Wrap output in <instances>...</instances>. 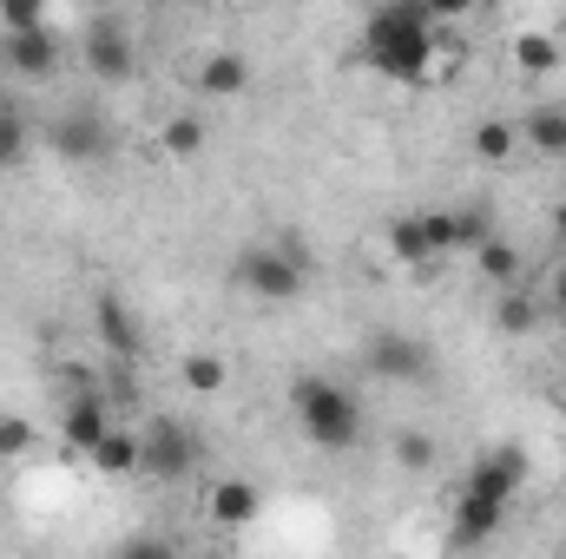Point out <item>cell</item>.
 Returning <instances> with one entry per match:
<instances>
[{
    "instance_id": "1",
    "label": "cell",
    "mask_w": 566,
    "mask_h": 559,
    "mask_svg": "<svg viewBox=\"0 0 566 559\" xmlns=\"http://www.w3.org/2000/svg\"><path fill=\"white\" fill-rule=\"evenodd\" d=\"M363 60L389 86H422L434 73V20L422 0H382L363 27Z\"/></svg>"
},
{
    "instance_id": "2",
    "label": "cell",
    "mask_w": 566,
    "mask_h": 559,
    "mask_svg": "<svg viewBox=\"0 0 566 559\" xmlns=\"http://www.w3.org/2000/svg\"><path fill=\"white\" fill-rule=\"evenodd\" d=\"M290 415L303 428V441L323 447V454H349L363 441V402L329 376H296L290 382Z\"/></svg>"
},
{
    "instance_id": "3",
    "label": "cell",
    "mask_w": 566,
    "mask_h": 559,
    "mask_svg": "<svg viewBox=\"0 0 566 559\" xmlns=\"http://www.w3.org/2000/svg\"><path fill=\"white\" fill-rule=\"evenodd\" d=\"M231 277H238L244 296L283 309V303H296L310 289V264H303V244L296 238H277V244H244L238 264H231Z\"/></svg>"
},
{
    "instance_id": "4",
    "label": "cell",
    "mask_w": 566,
    "mask_h": 559,
    "mask_svg": "<svg viewBox=\"0 0 566 559\" xmlns=\"http://www.w3.org/2000/svg\"><path fill=\"white\" fill-rule=\"evenodd\" d=\"M363 369L376 382H389V389H422L428 376H434V356H428L422 336H409V329H376L363 342Z\"/></svg>"
},
{
    "instance_id": "5",
    "label": "cell",
    "mask_w": 566,
    "mask_h": 559,
    "mask_svg": "<svg viewBox=\"0 0 566 559\" xmlns=\"http://www.w3.org/2000/svg\"><path fill=\"white\" fill-rule=\"evenodd\" d=\"M80 53H86V73L106 80V86H126L139 73V46H133V33L119 20H93L86 40H80Z\"/></svg>"
},
{
    "instance_id": "6",
    "label": "cell",
    "mask_w": 566,
    "mask_h": 559,
    "mask_svg": "<svg viewBox=\"0 0 566 559\" xmlns=\"http://www.w3.org/2000/svg\"><path fill=\"white\" fill-rule=\"evenodd\" d=\"M191 461H198L191 428H178V421H151V428H139V474H151V481H185Z\"/></svg>"
},
{
    "instance_id": "7",
    "label": "cell",
    "mask_w": 566,
    "mask_h": 559,
    "mask_svg": "<svg viewBox=\"0 0 566 559\" xmlns=\"http://www.w3.org/2000/svg\"><path fill=\"white\" fill-rule=\"evenodd\" d=\"M527 474H534L527 447H521V441H501V447H481V454H474V467H468L461 487H481V494H494V500L514 507V494L527 487Z\"/></svg>"
},
{
    "instance_id": "8",
    "label": "cell",
    "mask_w": 566,
    "mask_h": 559,
    "mask_svg": "<svg viewBox=\"0 0 566 559\" xmlns=\"http://www.w3.org/2000/svg\"><path fill=\"white\" fill-rule=\"evenodd\" d=\"M507 527V500H494V494H481V487H461L454 494V520H448V540L454 547H494V534Z\"/></svg>"
},
{
    "instance_id": "9",
    "label": "cell",
    "mask_w": 566,
    "mask_h": 559,
    "mask_svg": "<svg viewBox=\"0 0 566 559\" xmlns=\"http://www.w3.org/2000/svg\"><path fill=\"white\" fill-rule=\"evenodd\" d=\"M93 329H99V342H106L119 362H139L145 356V323H139V309H133L126 296L106 289V296L93 303Z\"/></svg>"
},
{
    "instance_id": "10",
    "label": "cell",
    "mask_w": 566,
    "mask_h": 559,
    "mask_svg": "<svg viewBox=\"0 0 566 559\" xmlns=\"http://www.w3.org/2000/svg\"><path fill=\"white\" fill-rule=\"evenodd\" d=\"M7 66H13L20 80H53V73H60V40L46 33V20L7 33Z\"/></svg>"
},
{
    "instance_id": "11",
    "label": "cell",
    "mask_w": 566,
    "mask_h": 559,
    "mask_svg": "<svg viewBox=\"0 0 566 559\" xmlns=\"http://www.w3.org/2000/svg\"><path fill=\"white\" fill-rule=\"evenodd\" d=\"M106 428H113L106 395H73L66 402V421H60V441H66V454H93L106 441Z\"/></svg>"
},
{
    "instance_id": "12",
    "label": "cell",
    "mask_w": 566,
    "mask_h": 559,
    "mask_svg": "<svg viewBox=\"0 0 566 559\" xmlns=\"http://www.w3.org/2000/svg\"><path fill=\"white\" fill-rule=\"evenodd\" d=\"M53 151L73 158V165H93V158L113 151V139H106V126H99L93 113H66V119L53 126Z\"/></svg>"
},
{
    "instance_id": "13",
    "label": "cell",
    "mask_w": 566,
    "mask_h": 559,
    "mask_svg": "<svg viewBox=\"0 0 566 559\" xmlns=\"http://www.w3.org/2000/svg\"><path fill=\"white\" fill-rule=\"evenodd\" d=\"M205 514H211L218 527H251V520L264 514V494H258L251 481H218L211 500H205Z\"/></svg>"
},
{
    "instance_id": "14",
    "label": "cell",
    "mask_w": 566,
    "mask_h": 559,
    "mask_svg": "<svg viewBox=\"0 0 566 559\" xmlns=\"http://www.w3.org/2000/svg\"><path fill=\"white\" fill-rule=\"evenodd\" d=\"M514 66L527 80H554L566 66V40L560 33H514Z\"/></svg>"
},
{
    "instance_id": "15",
    "label": "cell",
    "mask_w": 566,
    "mask_h": 559,
    "mask_svg": "<svg viewBox=\"0 0 566 559\" xmlns=\"http://www.w3.org/2000/svg\"><path fill=\"white\" fill-rule=\"evenodd\" d=\"M251 86V60L244 53H211L205 66H198V93L205 99H238Z\"/></svg>"
},
{
    "instance_id": "16",
    "label": "cell",
    "mask_w": 566,
    "mask_h": 559,
    "mask_svg": "<svg viewBox=\"0 0 566 559\" xmlns=\"http://www.w3.org/2000/svg\"><path fill=\"white\" fill-rule=\"evenodd\" d=\"M178 382H185L191 395H224V389H231V362H224L218 349H185V356H178Z\"/></svg>"
},
{
    "instance_id": "17",
    "label": "cell",
    "mask_w": 566,
    "mask_h": 559,
    "mask_svg": "<svg viewBox=\"0 0 566 559\" xmlns=\"http://www.w3.org/2000/svg\"><path fill=\"white\" fill-rule=\"evenodd\" d=\"M521 145H534L541 158H566V106L560 99H547V106H534L521 119Z\"/></svg>"
},
{
    "instance_id": "18",
    "label": "cell",
    "mask_w": 566,
    "mask_h": 559,
    "mask_svg": "<svg viewBox=\"0 0 566 559\" xmlns=\"http://www.w3.org/2000/svg\"><path fill=\"white\" fill-rule=\"evenodd\" d=\"M494 329H501V336H534V329H541V303L521 296L514 283L494 289Z\"/></svg>"
},
{
    "instance_id": "19",
    "label": "cell",
    "mask_w": 566,
    "mask_h": 559,
    "mask_svg": "<svg viewBox=\"0 0 566 559\" xmlns=\"http://www.w3.org/2000/svg\"><path fill=\"white\" fill-rule=\"evenodd\" d=\"M99 474H139V428H106V441L86 454Z\"/></svg>"
},
{
    "instance_id": "20",
    "label": "cell",
    "mask_w": 566,
    "mask_h": 559,
    "mask_svg": "<svg viewBox=\"0 0 566 559\" xmlns=\"http://www.w3.org/2000/svg\"><path fill=\"white\" fill-rule=\"evenodd\" d=\"M474 264H481V277L494 283V289H507V283H521V251L494 231V238H481L474 244Z\"/></svg>"
},
{
    "instance_id": "21",
    "label": "cell",
    "mask_w": 566,
    "mask_h": 559,
    "mask_svg": "<svg viewBox=\"0 0 566 559\" xmlns=\"http://www.w3.org/2000/svg\"><path fill=\"white\" fill-rule=\"evenodd\" d=\"M389 257L396 264H434V244H428L422 218H396L389 224Z\"/></svg>"
},
{
    "instance_id": "22",
    "label": "cell",
    "mask_w": 566,
    "mask_h": 559,
    "mask_svg": "<svg viewBox=\"0 0 566 559\" xmlns=\"http://www.w3.org/2000/svg\"><path fill=\"white\" fill-rule=\"evenodd\" d=\"M205 139H211V133H205V119H198V113H178V119H165V133H158V145H165L171 158H198Z\"/></svg>"
},
{
    "instance_id": "23",
    "label": "cell",
    "mask_w": 566,
    "mask_h": 559,
    "mask_svg": "<svg viewBox=\"0 0 566 559\" xmlns=\"http://www.w3.org/2000/svg\"><path fill=\"white\" fill-rule=\"evenodd\" d=\"M514 145H521V126H507V119H481L474 126V158H488V165H501Z\"/></svg>"
},
{
    "instance_id": "24",
    "label": "cell",
    "mask_w": 566,
    "mask_h": 559,
    "mask_svg": "<svg viewBox=\"0 0 566 559\" xmlns=\"http://www.w3.org/2000/svg\"><path fill=\"white\" fill-rule=\"evenodd\" d=\"M27 145H33V133H27V119L0 106V171H13V165L27 158Z\"/></svg>"
},
{
    "instance_id": "25",
    "label": "cell",
    "mask_w": 566,
    "mask_h": 559,
    "mask_svg": "<svg viewBox=\"0 0 566 559\" xmlns=\"http://www.w3.org/2000/svg\"><path fill=\"white\" fill-rule=\"evenodd\" d=\"M481 238H494V218H488V204H461V211H454V251H474Z\"/></svg>"
},
{
    "instance_id": "26",
    "label": "cell",
    "mask_w": 566,
    "mask_h": 559,
    "mask_svg": "<svg viewBox=\"0 0 566 559\" xmlns=\"http://www.w3.org/2000/svg\"><path fill=\"white\" fill-rule=\"evenodd\" d=\"M389 454H396V467H409V474H428V467H434V441H428L422 428L396 434V447H389Z\"/></svg>"
},
{
    "instance_id": "27",
    "label": "cell",
    "mask_w": 566,
    "mask_h": 559,
    "mask_svg": "<svg viewBox=\"0 0 566 559\" xmlns=\"http://www.w3.org/2000/svg\"><path fill=\"white\" fill-rule=\"evenodd\" d=\"M46 20V0H0V27H40Z\"/></svg>"
},
{
    "instance_id": "28",
    "label": "cell",
    "mask_w": 566,
    "mask_h": 559,
    "mask_svg": "<svg viewBox=\"0 0 566 559\" xmlns=\"http://www.w3.org/2000/svg\"><path fill=\"white\" fill-rule=\"evenodd\" d=\"M422 231H428V244H434V257L454 251V211H422Z\"/></svg>"
},
{
    "instance_id": "29",
    "label": "cell",
    "mask_w": 566,
    "mask_h": 559,
    "mask_svg": "<svg viewBox=\"0 0 566 559\" xmlns=\"http://www.w3.org/2000/svg\"><path fill=\"white\" fill-rule=\"evenodd\" d=\"M33 447V428L20 415H0V461H13V454H27Z\"/></svg>"
},
{
    "instance_id": "30",
    "label": "cell",
    "mask_w": 566,
    "mask_h": 559,
    "mask_svg": "<svg viewBox=\"0 0 566 559\" xmlns=\"http://www.w3.org/2000/svg\"><path fill=\"white\" fill-rule=\"evenodd\" d=\"M428 7V20L441 27V20H461V13H474V0H422Z\"/></svg>"
},
{
    "instance_id": "31",
    "label": "cell",
    "mask_w": 566,
    "mask_h": 559,
    "mask_svg": "<svg viewBox=\"0 0 566 559\" xmlns=\"http://www.w3.org/2000/svg\"><path fill=\"white\" fill-rule=\"evenodd\" d=\"M547 303H554V309H560V316H566V264H560V271H554V289H547Z\"/></svg>"
},
{
    "instance_id": "32",
    "label": "cell",
    "mask_w": 566,
    "mask_h": 559,
    "mask_svg": "<svg viewBox=\"0 0 566 559\" xmlns=\"http://www.w3.org/2000/svg\"><path fill=\"white\" fill-rule=\"evenodd\" d=\"M547 224H554V244H560V251H566V198H560V204H554V218H547Z\"/></svg>"
},
{
    "instance_id": "33",
    "label": "cell",
    "mask_w": 566,
    "mask_h": 559,
    "mask_svg": "<svg viewBox=\"0 0 566 559\" xmlns=\"http://www.w3.org/2000/svg\"><path fill=\"white\" fill-rule=\"evenodd\" d=\"M560 421H566V395H560Z\"/></svg>"
},
{
    "instance_id": "34",
    "label": "cell",
    "mask_w": 566,
    "mask_h": 559,
    "mask_svg": "<svg viewBox=\"0 0 566 559\" xmlns=\"http://www.w3.org/2000/svg\"><path fill=\"white\" fill-rule=\"evenodd\" d=\"M145 7H165V0H145Z\"/></svg>"
},
{
    "instance_id": "35",
    "label": "cell",
    "mask_w": 566,
    "mask_h": 559,
    "mask_svg": "<svg viewBox=\"0 0 566 559\" xmlns=\"http://www.w3.org/2000/svg\"><path fill=\"white\" fill-rule=\"evenodd\" d=\"M560 40H566V33H560Z\"/></svg>"
}]
</instances>
